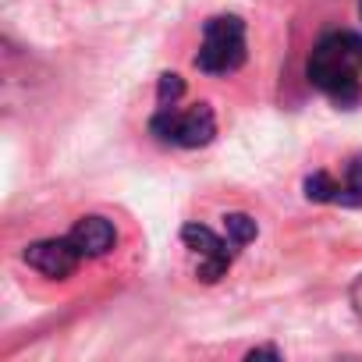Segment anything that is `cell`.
<instances>
[{"mask_svg":"<svg viewBox=\"0 0 362 362\" xmlns=\"http://www.w3.org/2000/svg\"><path fill=\"white\" fill-rule=\"evenodd\" d=\"M309 86L323 93L334 107L362 103V36L358 33H323L305 61Z\"/></svg>","mask_w":362,"mask_h":362,"instance_id":"obj_1","label":"cell"},{"mask_svg":"<svg viewBox=\"0 0 362 362\" xmlns=\"http://www.w3.org/2000/svg\"><path fill=\"white\" fill-rule=\"evenodd\" d=\"M149 135L174 149H199V146L214 142L217 117H214L210 103H192V107L156 103V114L149 117Z\"/></svg>","mask_w":362,"mask_h":362,"instance_id":"obj_2","label":"cell"},{"mask_svg":"<svg viewBox=\"0 0 362 362\" xmlns=\"http://www.w3.org/2000/svg\"><path fill=\"white\" fill-rule=\"evenodd\" d=\"M245 22L235 15H214L203 25V43L196 54V68L203 75H231L245 64Z\"/></svg>","mask_w":362,"mask_h":362,"instance_id":"obj_3","label":"cell"},{"mask_svg":"<svg viewBox=\"0 0 362 362\" xmlns=\"http://www.w3.org/2000/svg\"><path fill=\"white\" fill-rule=\"evenodd\" d=\"M181 242H185V249L196 256V277L203 284H217L221 277H228V270L238 256V245L228 235H217L206 224H185L181 228Z\"/></svg>","mask_w":362,"mask_h":362,"instance_id":"obj_4","label":"cell"},{"mask_svg":"<svg viewBox=\"0 0 362 362\" xmlns=\"http://www.w3.org/2000/svg\"><path fill=\"white\" fill-rule=\"evenodd\" d=\"M305 199L309 203H330V206H362V156H351L344 163V174L334 177L330 170H316L305 177Z\"/></svg>","mask_w":362,"mask_h":362,"instance_id":"obj_5","label":"cell"},{"mask_svg":"<svg viewBox=\"0 0 362 362\" xmlns=\"http://www.w3.org/2000/svg\"><path fill=\"white\" fill-rule=\"evenodd\" d=\"M22 259H25L33 270H40L43 277H54V281L71 277V274L86 263V256L78 252V245H75L68 235H64V238H43V242L25 245Z\"/></svg>","mask_w":362,"mask_h":362,"instance_id":"obj_6","label":"cell"},{"mask_svg":"<svg viewBox=\"0 0 362 362\" xmlns=\"http://www.w3.org/2000/svg\"><path fill=\"white\" fill-rule=\"evenodd\" d=\"M68 238L78 245V252L86 256V259H100V256H107L114 245H117V228L107 221V217H82L71 231H68Z\"/></svg>","mask_w":362,"mask_h":362,"instance_id":"obj_7","label":"cell"},{"mask_svg":"<svg viewBox=\"0 0 362 362\" xmlns=\"http://www.w3.org/2000/svg\"><path fill=\"white\" fill-rule=\"evenodd\" d=\"M256 231H259V228H256V221H252V217H245V214H228V217H224V235H228L238 249H242V245H249V242L256 238Z\"/></svg>","mask_w":362,"mask_h":362,"instance_id":"obj_8","label":"cell"},{"mask_svg":"<svg viewBox=\"0 0 362 362\" xmlns=\"http://www.w3.org/2000/svg\"><path fill=\"white\" fill-rule=\"evenodd\" d=\"M181 93H185V82H181L177 75H160V96H156V103H177Z\"/></svg>","mask_w":362,"mask_h":362,"instance_id":"obj_9","label":"cell"},{"mask_svg":"<svg viewBox=\"0 0 362 362\" xmlns=\"http://www.w3.org/2000/svg\"><path fill=\"white\" fill-rule=\"evenodd\" d=\"M351 305H355V313L362 316V277L351 284Z\"/></svg>","mask_w":362,"mask_h":362,"instance_id":"obj_10","label":"cell"},{"mask_svg":"<svg viewBox=\"0 0 362 362\" xmlns=\"http://www.w3.org/2000/svg\"><path fill=\"white\" fill-rule=\"evenodd\" d=\"M249 355H252V358H256V355H277V358H281V348H252Z\"/></svg>","mask_w":362,"mask_h":362,"instance_id":"obj_11","label":"cell"},{"mask_svg":"<svg viewBox=\"0 0 362 362\" xmlns=\"http://www.w3.org/2000/svg\"><path fill=\"white\" fill-rule=\"evenodd\" d=\"M358 15H362V0H358Z\"/></svg>","mask_w":362,"mask_h":362,"instance_id":"obj_12","label":"cell"}]
</instances>
